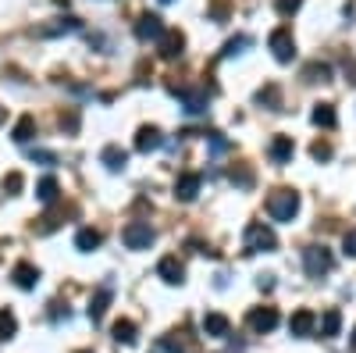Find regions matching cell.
I'll list each match as a JSON object with an SVG mask.
<instances>
[{
	"label": "cell",
	"instance_id": "obj_38",
	"mask_svg": "<svg viewBox=\"0 0 356 353\" xmlns=\"http://www.w3.org/2000/svg\"><path fill=\"white\" fill-rule=\"evenodd\" d=\"M349 346H353V350H356V329H353V336H349Z\"/></svg>",
	"mask_w": 356,
	"mask_h": 353
},
{
	"label": "cell",
	"instance_id": "obj_10",
	"mask_svg": "<svg viewBox=\"0 0 356 353\" xmlns=\"http://www.w3.org/2000/svg\"><path fill=\"white\" fill-rule=\"evenodd\" d=\"M314 329H317V314L314 311H296L292 317H289V332L292 336H300V339H307V336H314Z\"/></svg>",
	"mask_w": 356,
	"mask_h": 353
},
{
	"label": "cell",
	"instance_id": "obj_8",
	"mask_svg": "<svg viewBox=\"0 0 356 353\" xmlns=\"http://www.w3.org/2000/svg\"><path fill=\"white\" fill-rule=\"evenodd\" d=\"M164 33H168V29H164L161 15H150V11L139 15V22H136V36H139L143 43H150V40H157V43H161V36H164Z\"/></svg>",
	"mask_w": 356,
	"mask_h": 353
},
{
	"label": "cell",
	"instance_id": "obj_9",
	"mask_svg": "<svg viewBox=\"0 0 356 353\" xmlns=\"http://www.w3.org/2000/svg\"><path fill=\"white\" fill-rule=\"evenodd\" d=\"M157 50H161L164 61H175V57L186 54V36L178 33V29H168V33L161 36V43H157Z\"/></svg>",
	"mask_w": 356,
	"mask_h": 353
},
{
	"label": "cell",
	"instance_id": "obj_14",
	"mask_svg": "<svg viewBox=\"0 0 356 353\" xmlns=\"http://www.w3.org/2000/svg\"><path fill=\"white\" fill-rule=\"evenodd\" d=\"M157 275H161L168 285H182L186 268H182V260H178V257H164V260L157 264Z\"/></svg>",
	"mask_w": 356,
	"mask_h": 353
},
{
	"label": "cell",
	"instance_id": "obj_18",
	"mask_svg": "<svg viewBox=\"0 0 356 353\" xmlns=\"http://www.w3.org/2000/svg\"><path fill=\"white\" fill-rule=\"evenodd\" d=\"M100 243H104V232H100V228H79V232H75V246H79L82 253L97 250Z\"/></svg>",
	"mask_w": 356,
	"mask_h": 353
},
{
	"label": "cell",
	"instance_id": "obj_39",
	"mask_svg": "<svg viewBox=\"0 0 356 353\" xmlns=\"http://www.w3.org/2000/svg\"><path fill=\"white\" fill-rule=\"evenodd\" d=\"M79 353H93V350H79Z\"/></svg>",
	"mask_w": 356,
	"mask_h": 353
},
{
	"label": "cell",
	"instance_id": "obj_22",
	"mask_svg": "<svg viewBox=\"0 0 356 353\" xmlns=\"http://www.w3.org/2000/svg\"><path fill=\"white\" fill-rule=\"evenodd\" d=\"M111 336H114V343H125V346H132V343H136V321H129V317L114 321Z\"/></svg>",
	"mask_w": 356,
	"mask_h": 353
},
{
	"label": "cell",
	"instance_id": "obj_1",
	"mask_svg": "<svg viewBox=\"0 0 356 353\" xmlns=\"http://www.w3.org/2000/svg\"><path fill=\"white\" fill-rule=\"evenodd\" d=\"M296 211H300V193H292V189H275L271 196H267V214H271L275 221H292Z\"/></svg>",
	"mask_w": 356,
	"mask_h": 353
},
{
	"label": "cell",
	"instance_id": "obj_28",
	"mask_svg": "<svg viewBox=\"0 0 356 353\" xmlns=\"http://www.w3.org/2000/svg\"><path fill=\"white\" fill-rule=\"evenodd\" d=\"M161 350H168V353H189V346H186V339L178 336V332H171V336H164L161 339Z\"/></svg>",
	"mask_w": 356,
	"mask_h": 353
},
{
	"label": "cell",
	"instance_id": "obj_37",
	"mask_svg": "<svg viewBox=\"0 0 356 353\" xmlns=\"http://www.w3.org/2000/svg\"><path fill=\"white\" fill-rule=\"evenodd\" d=\"M346 79L349 86H356V61H346Z\"/></svg>",
	"mask_w": 356,
	"mask_h": 353
},
{
	"label": "cell",
	"instance_id": "obj_25",
	"mask_svg": "<svg viewBox=\"0 0 356 353\" xmlns=\"http://www.w3.org/2000/svg\"><path fill=\"white\" fill-rule=\"evenodd\" d=\"M15 332H18V317L11 311H0V343L15 339Z\"/></svg>",
	"mask_w": 356,
	"mask_h": 353
},
{
	"label": "cell",
	"instance_id": "obj_13",
	"mask_svg": "<svg viewBox=\"0 0 356 353\" xmlns=\"http://www.w3.org/2000/svg\"><path fill=\"white\" fill-rule=\"evenodd\" d=\"M11 282H15L18 289H36V282H40V268H36V264H29V260H22V264H15Z\"/></svg>",
	"mask_w": 356,
	"mask_h": 353
},
{
	"label": "cell",
	"instance_id": "obj_23",
	"mask_svg": "<svg viewBox=\"0 0 356 353\" xmlns=\"http://www.w3.org/2000/svg\"><path fill=\"white\" fill-rule=\"evenodd\" d=\"M310 118H314V125H321V129H335V122H339V118H335V107H332V104H317Z\"/></svg>",
	"mask_w": 356,
	"mask_h": 353
},
{
	"label": "cell",
	"instance_id": "obj_16",
	"mask_svg": "<svg viewBox=\"0 0 356 353\" xmlns=\"http://www.w3.org/2000/svg\"><path fill=\"white\" fill-rule=\"evenodd\" d=\"M232 332V321L225 314H203V336H211V339H225Z\"/></svg>",
	"mask_w": 356,
	"mask_h": 353
},
{
	"label": "cell",
	"instance_id": "obj_33",
	"mask_svg": "<svg viewBox=\"0 0 356 353\" xmlns=\"http://www.w3.org/2000/svg\"><path fill=\"white\" fill-rule=\"evenodd\" d=\"M275 8H278V15H296V11H300L303 8V0H275Z\"/></svg>",
	"mask_w": 356,
	"mask_h": 353
},
{
	"label": "cell",
	"instance_id": "obj_11",
	"mask_svg": "<svg viewBox=\"0 0 356 353\" xmlns=\"http://www.w3.org/2000/svg\"><path fill=\"white\" fill-rule=\"evenodd\" d=\"M161 143H164V136H161L157 125H143V129L136 132V150H139V154H154V150H161Z\"/></svg>",
	"mask_w": 356,
	"mask_h": 353
},
{
	"label": "cell",
	"instance_id": "obj_34",
	"mask_svg": "<svg viewBox=\"0 0 356 353\" xmlns=\"http://www.w3.org/2000/svg\"><path fill=\"white\" fill-rule=\"evenodd\" d=\"M342 246H346V257H356V228H349V232H346Z\"/></svg>",
	"mask_w": 356,
	"mask_h": 353
},
{
	"label": "cell",
	"instance_id": "obj_29",
	"mask_svg": "<svg viewBox=\"0 0 356 353\" xmlns=\"http://www.w3.org/2000/svg\"><path fill=\"white\" fill-rule=\"evenodd\" d=\"M22 186H25L22 171H8V175H4V193H8V196H18V193H22Z\"/></svg>",
	"mask_w": 356,
	"mask_h": 353
},
{
	"label": "cell",
	"instance_id": "obj_40",
	"mask_svg": "<svg viewBox=\"0 0 356 353\" xmlns=\"http://www.w3.org/2000/svg\"><path fill=\"white\" fill-rule=\"evenodd\" d=\"M161 4H171V0H161Z\"/></svg>",
	"mask_w": 356,
	"mask_h": 353
},
{
	"label": "cell",
	"instance_id": "obj_27",
	"mask_svg": "<svg viewBox=\"0 0 356 353\" xmlns=\"http://www.w3.org/2000/svg\"><path fill=\"white\" fill-rule=\"evenodd\" d=\"M79 29V18H65V22H57V25H47L40 29V36H57V33H75Z\"/></svg>",
	"mask_w": 356,
	"mask_h": 353
},
{
	"label": "cell",
	"instance_id": "obj_30",
	"mask_svg": "<svg viewBox=\"0 0 356 353\" xmlns=\"http://www.w3.org/2000/svg\"><path fill=\"white\" fill-rule=\"evenodd\" d=\"M257 104H267V107H278V86H264L257 93Z\"/></svg>",
	"mask_w": 356,
	"mask_h": 353
},
{
	"label": "cell",
	"instance_id": "obj_7",
	"mask_svg": "<svg viewBox=\"0 0 356 353\" xmlns=\"http://www.w3.org/2000/svg\"><path fill=\"white\" fill-rule=\"evenodd\" d=\"M267 47L275 50V57H278L282 65H289L292 57H296V40H292V33H289V29H275V33L267 36Z\"/></svg>",
	"mask_w": 356,
	"mask_h": 353
},
{
	"label": "cell",
	"instance_id": "obj_31",
	"mask_svg": "<svg viewBox=\"0 0 356 353\" xmlns=\"http://www.w3.org/2000/svg\"><path fill=\"white\" fill-rule=\"evenodd\" d=\"M243 47H250V36H235V40H228V43H225L221 57H232V54H239Z\"/></svg>",
	"mask_w": 356,
	"mask_h": 353
},
{
	"label": "cell",
	"instance_id": "obj_4",
	"mask_svg": "<svg viewBox=\"0 0 356 353\" xmlns=\"http://www.w3.org/2000/svg\"><path fill=\"white\" fill-rule=\"evenodd\" d=\"M332 264H335V260H332V250H328V246H307V250H303V268H307L310 279L328 275Z\"/></svg>",
	"mask_w": 356,
	"mask_h": 353
},
{
	"label": "cell",
	"instance_id": "obj_26",
	"mask_svg": "<svg viewBox=\"0 0 356 353\" xmlns=\"http://www.w3.org/2000/svg\"><path fill=\"white\" fill-rule=\"evenodd\" d=\"M57 193H61V189H57V179H54V175L40 179V186H36V196H40L43 203H54V200H57Z\"/></svg>",
	"mask_w": 356,
	"mask_h": 353
},
{
	"label": "cell",
	"instance_id": "obj_21",
	"mask_svg": "<svg viewBox=\"0 0 356 353\" xmlns=\"http://www.w3.org/2000/svg\"><path fill=\"white\" fill-rule=\"evenodd\" d=\"M100 161L111 168V171H122L125 164H129V154L122 150V146H104V154H100Z\"/></svg>",
	"mask_w": 356,
	"mask_h": 353
},
{
	"label": "cell",
	"instance_id": "obj_17",
	"mask_svg": "<svg viewBox=\"0 0 356 353\" xmlns=\"http://www.w3.org/2000/svg\"><path fill=\"white\" fill-rule=\"evenodd\" d=\"M111 297H114V289H111V285H100V289H97V297L89 300V321H93V325L104 317V311H107Z\"/></svg>",
	"mask_w": 356,
	"mask_h": 353
},
{
	"label": "cell",
	"instance_id": "obj_6",
	"mask_svg": "<svg viewBox=\"0 0 356 353\" xmlns=\"http://www.w3.org/2000/svg\"><path fill=\"white\" fill-rule=\"evenodd\" d=\"M246 325H250L257 336L275 332V329H278V311H275V307H253V311L246 314Z\"/></svg>",
	"mask_w": 356,
	"mask_h": 353
},
{
	"label": "cell",
	"instance_id": "obj_3",
	"mask_svg": "<svg viewBox=\"0 0 356 353\" xmlns=\"http://www.w3.org/2000/svg\"><path fill=\"white\" fill-rule=\"evenodd\" d=\"M154 240H157V232L146 225V221H129V225L122 228V243H125L129 250H150Z\"/></svg>",
	"mask_w": 356,
	"mask_h": 353
},
{
	"label": "cell",
	"instance_id": "obj_20",
	"mask_svg": "<svg viewBox=\"0 0 356 353\" xmlns=\"http://www.w3.org/2000/svg\"><path fill=\"white\" fill-rule=\"evenodd\" d=\"M33 136H36V118H33V114H22L18 125L11 129V139H15V143H29Z\"/></svg>",
	"mask_w": 356,
	"mask_h": 353
},
{
	"label": "cell",
	"instance_id": "obj_35",
	"mask_svg": "<svg viewBox=\"0 0 356 353\" xmlns=\"http://www.w3.org/2000/svg\"><path fill=\"white\" fill-rule=\"evenodd\" d=\"M61 129H68V132L79 129V114H75V111H72V114H61Z\"/></svg>",
	"mask_w": 356,
	"mask_h": 353
},
{
	"label": "cell",
	"instance_id": "obj_15",
	"mask_svg": "<svg viewBox=\"0 0 356 353\" xmlns=\"http://www.w3.org/2000/svg\"><path fill=\"white\" fill-rule=\"evenodd\" d=\"M267 154H271L275 164H289L292 154H296V146H292V136H275L271 146H267Z\"/></svg>",
	"mask_w": 356,
	"mask_h": 353
},
{
	"label": "cell",
	"instance_id": "obj_24",
	"mask_svg": "<svg viewBox=\"0 0 356 353\" xmlns=\"http://www.w3.org/2000/svg\"><path fill=\"white\" fill-rule=\"evenodd\" d=\"M303 79L307 82H328L332 79V65H324V61H310L303 68Z\"/></svg>",
	"mask_w": 356,
	"mask_h": 353
},
{
	"label": "cell",
	"instance_id": "obj_32",
	"mask_svg": "<svg viewBox=\"0 0 356 353\" xmlns=\"http://www.w3.org/2000/svg\"><path fill=\"white\" fill-rule=\"evenodd\" d=\"M310 154H314V161H332V143H321V139H317V143L310 146Z\"/></svg>",
	"mask_w": 356,
	"mask_h": 353
},
{
	"label": "cell",
	"instance_id": "obj_19",
	"mask_svg": "<svg viewBox=\"0 0 356 353\" xmlns=\"http://www.w3.org/2000/svg\"><path fill=\"white\" fill-rule=\"evenodd\" d=\"M339 329H342V311H339V307L324 311V317H321V336H324V339H335Z\"/></svg>",
	"mask_w": 356,
	"mask_h": 353
},
{
	"label": "cell",
	"instance_id": "obj_36",
	"mask_svg": "<svg viewBox=\"0 0 356 353\" xmlns=\"http://www.w3.org/2000/svg\"><path fill=\"white\" fill-rule=\"evenodd\" d=\"M33 161H43V164H54L57 157H54V154H47V150H33Z\"/></svg>",
	"mask_w": 356,
	"mask_h": 353
},
{
	"label": "cell",
	"instance_id": "obj_5",
	"mask_svg": "<svg viewBox=\"0 0 356 353\" xmlns=\"http://www.w3.org/2000/svg\"><path fill=\"white\" fill-rule=\"evenodd\" d=\"M200 186H203V175L200 171H182L175 179V200L178 203H193L196 193H200Z\"/></svg>",
	"mask_w": 356,
	"mask_h": 353
},
{
	"label": "cell",
	"instance_id": "obj_12",
	"mask_svg": "<svg viewBox=\"0 0 356 353\" xmlns=\"http://www.w3.org/2000/svg\"><path fill=\"white\" fill-rule=\"evenodd\" d=\"M175 97L186 104V111H189V114L207 111V90H189V86H175Z\"/></svg>",
	"mask_w": 356,
	"mask_h": 353
},
{
	"label": "cell",
	"instance_id": "obj_2",
	"mask_svg": "<svg viewBox=\"0 0 356 353\" xmlns=\"http://www.w3.org/2000/svg\"><path fill=\"white\" fill-rule=\"evenodd\" d=\"M243 243H246V250H250V253H271V250L278 246L275 232L267 228L264 221H250V225H246V235H243Z\"/></svg>",
	"mask_w": 356,
	"mask_h": 353
}]
</instances>
